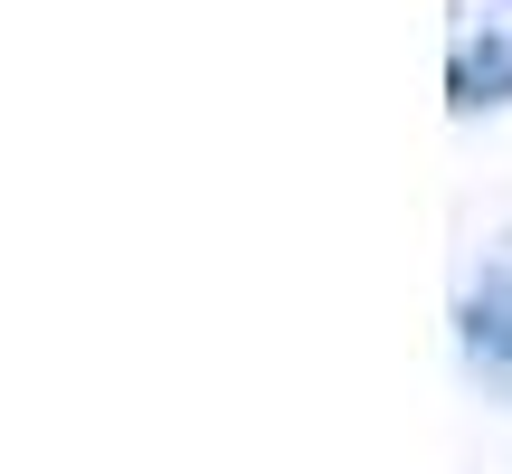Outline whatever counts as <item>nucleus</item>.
Returning <instances> with one entry per match:
<instances>
[{"mask_svg": "<svg viewBox=\"0 0 512 474\" xmlns=\"http://www.w3.org/2000/svg\"><path fill=\"white\" fill-rule=\"evenodd\" d=\"M465 361L512 380V237L475 266V285H465Z\"/></svg>", "mask_w": 512, "mask_h": 474, "instance_id": "1", "label": "nucleus"}]
</instances>
